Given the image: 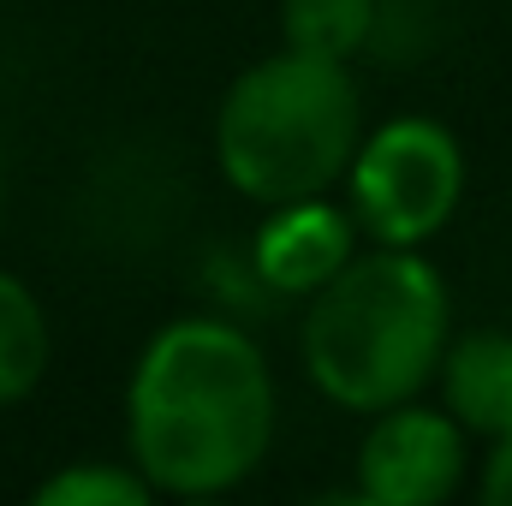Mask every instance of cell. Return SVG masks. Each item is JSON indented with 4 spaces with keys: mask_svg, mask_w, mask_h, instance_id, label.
I'll return each instance as SVG.
<instances>
[{
    "mask_svg": "<svg viewBox=\"0 0 512 506\" xmlns=\"http://www.w3.org/2000/svg\"><path fill=\"white\" fill-rule=\"evenodd\" d=\"M447 334L453 292L441 268L405 245H370L304 298L298 358L328 405L370 417L435 381Z\"/></svg>",
    "mask_w": 512,
    "mask_h": 506,
    "instance_id": "obj_2",
    "label": "cell"
},
{
    "mask_svg": "<svg viewBox=\"0 0 512 506\" xmlns=\"http://www.w3.org/2000/svg\"><path fill=\"white\" fill-rule=\"evenodd\" d=\"M48 358H54V334L42 298L0 268V405L30 399L36 381L48 376Z\"/></svg>",
    "mask_w": 512,
    "mask_h": 506,
    "instance_id": "obj_8",
    "label": "cell"
},
{
    "mask_svg": "<svg viewBox=\"0 0 512 506\" xmlns=\"http://www.w3.org/2000/svg\"><path fill=\"white\" fill-rule=\"evenodd\" d=\"M340 185L370 245L423 251L465 203V143L429 114H393L358 137Z\"/></svg>",
    "mask_w": 512,
    "mask_h": 506,
    "instance_id": "obj_4",
    "label": "cell"
},
{
    "mask_svg": "<svg viewBox=\"0 0 512 506\" xmlns=\"http://www.w3.org/2000/svg\"><path fill=\"white\" fill-rule=\"evenodd\" d=\"M358 137H364V96L346 60L280 48L245 66L221 96L215 167L245 203L274 209L298 197H328L346 179Z\"/></svg>",
    "mask_w": 512,
    "mask_h": 506,
    "instance_id": "obj_3",
    "label": "cell"
},
{
    "mask_svg": "<svg viewBox=\"0 0 512 506\" xmlns=\"http://www.w3.org/2000/svg\"><path fill=\"white\" fill-rule=\"evenodd\" d=\"M358 251V221L346 203L328 197H298V203H274L262 215L251 239V268L286 298H310L316 286H328Z\"/></svg>",
    "mask_w": 512,
    "mask_h": 506,
    "instance_id": "obj_6",
    "label": "cell"
},
{
    "mask_svg": "<svg viewBox=\"0 0 512 506\" xmlns=\"http://www.w3.org/2000/svg\"><path fill=\"white\" fill-rule=\"evenodd\" d=\"M274 370L227 316H179L149 334L126 387V447L155 495L209 501L251 483L274 447Z\"/></svg>",
    "mask_w": 512,
    "mask_h": 506,
    "instance_id": "obj_1",
    "label": "cell"
},
{
    "mask_svg": "<svg viewBox=\"0 0 512 506\" xmlns=\"http://www.w3.org/2000/svg\"><path fill=\"white\" fill-rule=\"evenodd\" d=\"M441 405L465 435H507L512 429V334L507 328H471L447 334V352L435 364Z\"/></svg>",
    "mask_w": 512,
    "mask_h": 506,
    "instance_id": "obj_7",
    "label": "cell"
},
{
    "mask_svg": "<svg viewBox=\"0 0 512 506\" xmlns=\"http://www.w3.org/2000/svg\"><path fill=\"white\" fill-rule=\"evenodd\" d=\"M352 471V495L370 506H441L465 489L471 435L453 423L447 405H423L417 393L387 411H370Z\"/></svg>",
    "mask_w": 512,
    "mask_h": 506,
    "instance_id": "obj_5",
    "label": "cell"
},
{
    "mask_svg": "<svg viewBox=\"0 0 512 506\" xmlns=\"http://www.w3.org/2000/svg\"><path fill=\"white\" fill-rule=\"evenodd\" d=\"M0 209H6V173H0Z\"/></svg>",
    "mask_w": 512,
    "mask_h": 506,
    "instance_id": "obj_12",
    "label": "cell"
},
{
    "mask_svg": "<svg viewBox=\"0 0 512 506\" xmlns=\"http://www.w3.org/2000/svg\"><path fill=\"white\" fill-rule=\"evenodd\" d=\"M477 489H483V501L489 506H512V429L489 441V459H483Z\"/></svg>",
    "mask_w": 512,
    "mask_h": 506,
    "instance_id": "obj_11",
    "label": "cell"
},
{
    "mask_svg": "<svg viewBox=\"0 0 512 506\" xmlns=\"http://www.w3.org/2000/svg\"><path fill=\"white\" fill-rule=\"evenodd\" d=\"M36 506H149L155 489L143 483L137 465H114V459H72L54 477L36 483Z\"/></svg>",
    "mask_w": 512,
    "mask_h": 506,
    "instance_id": "obj_10",
    "label": "cell"
},
{
    "mask_svg": "<svg viewBox=\"0 0 512 506\" xmlns=\"http://www.w3.org/2000/svg\"><path fill=\"white\" fill-rule=\"evenodd\" d=\"M382 0H280V42L322 60H358L376 36Z\"/></svg>",
    "mask_w": 512,
    "mask_h": 506,
    "instance_id": "obj_9",
    "label": "cell"
}]
</instances>
